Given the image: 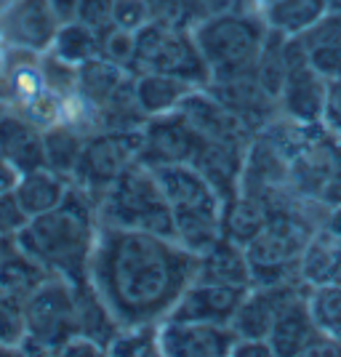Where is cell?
I'll list each match as a JSON object with an SVG mask.
<instances>
[{
    "label": "cell",
    "instance_id": "cell-1",
    "mask_svg": "<svg viewBox=\"0 0 341 357\" xmlns=\"http://www.w3.org/2000/svg\"><path fill=\"white\" fill-rule=\"evenodd\" d=\"M197 253L176 238L102 224L89 280L120 328L163 323L192 285Z\"/></svg>",
    "mask_w": 341,
    "mask_h": 357
},
{
    "label": "cell",
    "instance_id": "cell-2",
    "mask_svg": "<svg viewBox=\"0 0 341 357\" xmlns=\"http://www.w3.org/2000/svg\"><path fill=\"white\" fill-rule=\"evenodd\" d=\"M99 227V203L73 181L61 206L32 216L16 238L19 245L51 275L70 283H83L89 280L91 253Z\"/></svg>",
    "mask_w": 341,
    "mask_h": 357
},
{
    "label": "cell",
    "instance_id": "cell-3",
    "mask_svg": "<svg viewBox=\"0 0 341 357\" xmlns=\"http://www.w3.org/2000/svg\"><path fill=\"white\" fill-rule=\"evenodd\" d=\"M152 171L168 197L176 240L181 245L200 253L222 238V195L192 163L158 165Z\"/></svg>",
    "mask_w": 341,
    "mask_h": 357
},
{
    "label": "cell",
    "instance_id": "cell-4",
    "mask_svg": "<svg viewBox=\"0 0 341 357\" xmlns=\"http://www.w3.org/2000/svg\"><path fill=\"white\" fill-rule=\"evenodd\" d=\"M192 35L203 59L211 67V80H213V77L253 73L267 45L269 27L262 11L238 6L208 14L192 27Z\"/></svg>",
    "mask_w": 341,
    "mask_h": 357
},
{
    "label": "cell",
    "instance_id": "cell-5",
    "mask_svg": "<svg viewBox=\"0 0 341 357\" xmlns=\"http://www.w3.org/2000/svg\"><path fill=\"white\" fill-rule=\"evenodd\" d=\"M326 216L304 208L272 211L262 232L245 245L251 264V285H275L298 278V261L312 232Z\"/></svg>",
    "mask_w": 341,
    "mask_h": 357
},
{
    "label": "cell",
    "instance_id": "cell-6",
    "mask_svg": "<svg viewBox=\"0 0 341 357\" xmlns=\"http://www.w3.org/2000/svg\"><path fill=\"white\" fill-rule=\"evenodd\" d=\"M99 222L176 238L174 213L155 171L142 160L134 163L99 200Z\"/></svg>",
    "mask_w": 341,
    "mask_h": 357
},
{
    "label": "cell",
    "instance_id": "cell-7",
    "mask_svg": "<svg viewBox=\"0 0 341 357\" xmlns=\"http://www.w3.org/2000/svg\"><path fill=\"white\" fill-rule=\"evenodd\" d=\"M131 73H160L187 80L195 89L211 83V67L206 64L192 30H176L149 22L136 32V54Z\"/></svg>",
    "mask_w": 341,
    "mask_h": 357
},
{
    "label": "cell",
    "instance_id": "cell-8",
    "mask_svg": "<svg viewBox=\"0 0 341 357\" xmlns=\"http://www.w3.org/2000/svg\"><path fill=\"white\" fill-rule=\"evenodd\" d=\"M73 336H77L75 283L51 275L27 296V339L22 355H59Z\"/></svg>",
    "mask_w": 341,
    "mask_h": 357
},
{
    "label": "cell",
    "instance_id": "cell-9",
    "mask_svg": "<svg viewBox=\"0 0 341 357\" xmlns=\"http://www.w3.org/2000/svg\"><path fill=\"white\" fill-rule=\"evenodd\" d=\"M142 155V128L134 131H96L86 139L83 158L75 171V184L99 203Z\"/></svg>",
    "mask_w": 341,
    "mask_h": 357
},
{
    "label": "cell",
    "instance_id": "cell-10",
    "mask_svg": "<svg viewBox=\"0 0 341 357\" xmlns=\"http://www.w3.org/2000/svg\"><path fill=\"white\" fill-rule=\"evenodd\" d=\"M3 102L24 118L35 120L40 128L59 120V96L48 89L40 54L6 48V91Z\"/></svg>",
    "mask_w": 341,
    "mask_h": 357
},
{
    "label": "cell",
    "instance_id": "cell-11",
    "mask_svg": "<svg viewBox=\"0 0 341 357\" xmlns=\"http://www.w3.org/2000/svg\"><path fill=\"white\" fill-rule=\"evenodd\" d=\"M282 54H285V80H282L280 105L282 118H291L296 123H323L328 96V77L317 73L307 59V51L298 38H285L282 40Z\"/></svg>",
    "mask_w": 341,
    "mask_h": 357
},
{
    "label": "cell",
    "instance_id": "cell-12",
    "mask_svg": "<svg viewBox=\"0 0 341 357\" xmlns=\"http://www.w3.org/2000/svg\"><path fill=\"white\" fill-rule=\"evenodd\" d=\"M181 118L190 123L195 134L203 142L229 144V147L248 149L253 134L248 123L238 118L222 99H216L208 89H195L187 93V99L176 109Z\"/></svg>",
    "mask_w": 341,
    "mask_h": 357
},
{
    "label": "cell",
    "instance_id": "cell-13",
    "mask_svg": "<svg viewBox=\"0 0 341 357\" xmlns=\"http://www.w3.org/2000/svg\"><path fill=\"white\" fill-rule=\"evenodd\" d=\"M59 24L48 0H8L0 8V43L16 51L45 54Z\"/></svg>",
    "mask_w": 341,
    "mask_h": 357
},
{
    "label": "cell",
    "instance_id": "cell-14",
    "mask_svg": "<svg viewBox=\"0 0 341 357\" xmlns=\"http://www.w3.org/2000/svg\"><path fill=\"white\" fill-rule=\"evenodd\" d=\"M307 294H310V285L301 278L275 285H251L232 317L235 333L243 339H269L272 326L278 323L282 310Z\"/></svg>",
    "mask_w": 341,
    "mask_h": 357
},
{
    "label": "cell",
    "instance_id": "cell-15",
    "mask_svg": "<svg viewBox=\"0 0 341 357\" xmlns=\"http://www.w3.org/2000/svg\"><path fill=\"white\" fill-rule=\"evenodd\" d=\"M238 342L232 326L203 323V320H174L160 323V355L163 357H229Z\"/></svg>",
    "mask_w": 341,
    "mask_h": 357
},
{
    "label": "cell",
    "instance_id": "cell-16",
    "mask_svg": "<svg viewBox=\"0 0 341 357\" xmlns=\"http://www.w3.org/2000/svg\"><path fill=\"white\" fill-rule=\"evenodd\" d=\"M203 139L190 128L179 112L149 118L142 126V155L139 160L149 168L174 163H192Z\"/></svg>",
    "mask_w": 341,
    "mask_h": 357
},
{
    "label": "cell",
    "instance_id": "cell-17",
    "mask_svg": "<svg viewBox=\"0 0 341 357\" xmlns=\"http://www.w3.org/2000/svg\"><path fill=\"white\" fill-rule=\"evenodd\" d=\"M216 99H222L238 118L248 123L253 134H259L264 126L280 115V105L278 99L269 93L256 73L229 75V77H213L206 86Z\"/></svg>",
    "mask_w": 341,
    "mask_h": 357
},
{
    "label": "cell",
    "instance_id": "cell-18",
    "mask_svg": "<svg viewBox=\"0 0 341 357\" xmlns=\"http://www.w3.org/2000/svg\"><path fill=\"white\" fill-rule=\"evenodd\" d=\"M248 288L216 285L192 280V285L181 294L179 304L168 317L174 320H203V323H222L232 326V317L238 312L240 301L245 298Z\"/></svg>",
    "mask_w": 341,
    "mask_h": 357
},
{
    "label": "cell",
    "instance_id": "cell-19",
    "mask_svg": "<svg viewBox=\"0 0 341 357\" xmlns=\"http://www.w3.org/2000/svg\"><path fill=\"white\" fill-rule=\"evenodd\" d=\"M0 158L16 174L45 165L43 128L35 120L24 118L22 112L3 107L0 109Z\"/></svg>",
    "mask_w": 341,
    "mask_h": 357
},
{
    "label": "cell",
    "instance_id": "cell-20",
    "mask_svg": "<svg viewBox=\"0 0 341 357\" xmlns=\"http://www.w3.org/2000/svg\"><path fill=\"white\" fill-rule=\"evenodd\" d=\"M195 280L216 285H232V288H251V264L245 245L235 240L219 238L206 251L197 253V269Z\"/></svg>",
    "mask_w": 341,
    "mask_h": 357
},
{
    "label": "cell",
    "instance_id": "cell-21",
    "mask_svg": "<svg viewBox=\"0 0 341 357\" xmlns=\"http://www.w3.org/2000/svg\"><path fill=\"white\" fill-rule=\"evenodd\" d=\"M320 339H323V333L312 317L307 296L288 304L269 333V344H272L275 357H307Z\"/></svg>",
    "mask_w": 341,
    "mask_h": 357
},
{
    "label": "cell",
    "instance_id": "cell-22",
    "mask_svg": "<svg viewBox=\"0 0 341 357\" xmlns=\"http://www.w3.org/2000/svg\"><path fill=\"white\" fill-rule=\"evenodd\" d=\"M245 152L248 149L229 147V144H216V142H203L192 165L203 176L213 184V190L222 195V200H232L240 192V178H243V165H245Z\"/></svg>",
    "mask_w": 341,
    "mask_h": 357
},
{
    "label": "cell",
    "instance_id": "cell-23",
    "mask_svg": "<svg viewBox=\"0 0 341 357\" xmlns=\"http://www.w3.org/2000/svg\"><path fill=\"white\" fill-rule=\"evenodd\" d=\"M298 278L310 288L341 280V238L326 222L312 232L310 243L301 253Z\"/></svg>",
    "mask_w": 341,
    "mask_h": 357
},
{
    "label": "cell",
    "instance_id": "cell-24",
    "mask_svg": "<svg viewBox=\"0 0 341 357\" xmlns=\"http://www.w3.org/2000/svg\"><path fill=\"white\" fill-rule=\"evenodd\" d=\"M70 187H73V178L51 171L48 165H40V168H32V171H24L16 176L14 192L24 213L32 219V216H40L45 211H54L56 206H61Z\"/></svg>",
    "mask_w": 341,
    "mask_h": 357
},
{
    "label": "cell",
    "instance_id": "cell-25",
    "mask_svg": "<svg viewBox=\"0 0 341 357\" xmlns=\"http://www.w3.org/2000/svg\"><path fill=\"white\" fill-rule=\"evenodd\" d=\"M307 59L317 73L333 80L341 75V14L328 11L315 27L298 35Z\"/></svg>",
    "mask_w": 341,
    "mask_h": 357
},
{
    "label": "cell",
    "instance_id": "cell-26",
    "mask_svg": "<svg viewBox=\"0 0 341 357\" xmlns=\"http://www.w3.org/2000/svg\"><path fill=\"white\" fill-rule=\"evenodd\" d=\"M75 314H77V333L102 344L104 352H107L112 339L118 336L120 323L115 320V314L109 312V307L104 304L99 291L91 285V280L75 283Z\"/></svg>",
    "mask_w": 341,
    "mask_h": 357
},
{
    "label": "cell",
    "instance_id": "cell-27",
    "mask_svg": "<svg viewBox=\"0 0 341 357\" xmlns=\"http://www.w3.org/2000/svg\"><path fill=\"white\" fill-rule=\"evenodd\" d=\"M136 75V99L144 112V118H160L176 112L179 105L187 99V93L195 91L187 80H179L160 73H134Z\"/></svg>",
    "mask_w": 341,
    "mask_h": 357
},
{
    "label": "cell",
    "instance_id": "cell-28",
    "mask_svg": "<svg viewBox=\"0 0 341 357\" xmlns=\"http://www.w3.org/2000/svg\"><path fill=\"white\" fill-rule=\"evenodd\" d=\"M269 219V208L262 197L253 192L240 190L232 200L224 203V216H222V238L235 240L240 245H248L262 227Z\"/></svg>",
    "mask_w": 341,
    "mask_h": 357
},
{
    "label": "cell",
    "instance_id": "cell-29",
    "mask_svg": "<svg viewBox=\"0 0 341 357\" xmlns=\"http://www.w3.org/2000/svg\"><path fill=\"white\" fill-rule=\"evenodd\" d=\"M262 14L269 32L298 38L328 14V0H275Z\"/></svg>",
    "mask_w": 341,
    "mask_h": 357
},
{
    "label": "cell",
    "instance_id": "cell-30",
    "mask_svg": "<svg viewBox=\"0 0 341 357\" xmlns=\"http://www.w3.org/2000/svg\"><path fill=\"white\" fill-rule=\"evenodd\" d=\"M89 136L75 131L67 123H51L43 128V149H45V165L51 171H56L61 176L75 178L77 163L83 158V147H86Z\"/></svg>",
    "mask_w": 341,
    "mask_h": 357
},
{
    "label": "cell",
    "instance_id": "cell-31",
    "mask_svg": "<svg viewBox=\"0 0 341 357\" xmlns=\"http://www.w3.org/2000/svg\"><path fill=\"white\" fill-rule=\"evenodd\" d=\"M128 73H131V70L118 67V64H112V61L96 56V59H91L77 67V91H80L96 109H102V107L107 105V99L115 93V89L126 80Z\"/></svg>",
    "mask_w": 341,
    "mask_h": 357
},
{
    "label": "cell",
    "instance_id": "cell-32",
    "mask_svg": "<svg viewBox=\"0 0 341 357\" xmlns=\"http://www.w3.org/2000/svg\"><path fill=\"white\" fill-rule=\"evenodd\" d=\"M48 54L59 56L67 64L80 67V64H86V61L99 56V32L91 30L89 24H83L77 19L64 22V24H59L56 38H54V43L48 48Z\"/></svg>",
    "mask_w": 341,
    "mask_h": 357
},
{
    "label": "cell",
    "instance_id": "cell-33",
    "mask_svg": "<svg viewBox=\"0 0 341 357\" xmlns=\"http://www.w3.org/2000/svg\"><path fill=\"white\" fill-rule=\"evenodd\" d=\"M27 339V296L0 285V349L6 355H22Z\"/></svg>",
    "mask_w": 341,
    "mask_h": 357
},
{
    "label": "cell",
    "instance_id": "cell-34",
    "mask_svg": "<svg viewBox=\"0 0 341 357\" xmlns=\"http://www.w3.org/2000/svg\"><path fill=\"white\" fill-rule=\"evenodd\" d=\"M307 304L320 333L333 342H341V280L310 288Z\"/></svg>",
    "mask_w": 341,
    "mask_h": 357
},
{
    "label": "cell",
    "instance_id": "cell-35",
    "mask_svg": "<svg viewBox=\"0 0 341 357\" xmlns=\"http://www.w3.org/2000/svg\"><path fill=\"white\" fill-rule=\"evenodd\" d=\"M109 357H163L160 355V323L144 326H126L112 339Z\"/></svg>",
    "mask_w": 341,
    "mask_h": 357
},
{
    "label": "cell",
    "instance_id": "cell-36",
    "mask_svg": "<svg viewBox=\"0 0 341 357\" xmlns=\"http://www.w3.org/2000/svg\"><path fill=\"white\" fill-rule=\"evenodd\" d=\"M147 8L149 22L176 30H192L211 14L206 0H147Z\"/></svg>",
    "mask_w": 341,
    "mask_h": 357
},
{
    "label": "cell",
    "instance_id": "cell-37",
    "mask_svg": "<svg viewBox=\"0 0 341 357\" xmlns=\"http://www.w3.org/2000/svg\"><path fill=\"white\" fill-rule=\"evenodd\" d=\"M48 278H51V272L40 261H35L24 248H19L14 259L0 269V285L11 288V291L22 294V296H30L32 291L43 280H48Z\"/></svg>",
    "mask_w": 341,
    "mask_h": 357
},
{
    "label": "cell",
    "instance_id": "cell-38",
    "mask_svg": "<svg viewBox=\"0 0 341 357\" xmlns=\"http://www.w3.org/2000/svg\"><path fill=\"white\" fill-rule=\"evenodd\" d=\"M136 54V32L120 30L115 24H109L107 30L99 32V56L118 67L131 70Z\"/></svg>",
    "mask_w": 341,
    "mask_h": 357
},
{
    "label": "cell",
    "instance_id": "cell-39",
    "mask_svg": "<svg viewBox=\"0 0 341 357\" xmlns=\"http://www.w3.org/2000/svg\"><path fill=\"white\" fill-rule=\"evenodd\" d=\"M112 24L120 30L139 32L149 24L147 0H115L112 3Z\"/></svg>",
    "mask_w": 341,
    "mask_h": 357
},
{
    "label": "cell",
    "instance_id": "cell-40",
    "mask_svg": "<svg viewBox=\"0 0 341 357\" xmlns=\"http://www.w3.org/2000/svg\"><path fill=\"white\" fill-rule=\"evenodd\" d=\"M27 222L30 216L24 213L14 190L0 192V235H19Z\"/></svg>",
    "mask_w": 341,
    "mask_h": 357
},
{
    "label": "cell",
    "instance_id": "cell-41",
    "mask_svg": "<svg viewBox=\"0 0 341 357\" xmlns=\"http://www.w3.org/2000/svg\"><path fill=\"white\" fill-rule=\"evenodd\" d=\"M112 3L115 0H80L77 22L89 24L91 30L102 32L112 24Z\"/></svg>",
    "mask_w": 341,
    "mask_h": 357
},
{
    "label": "cell",
    "instance_id": "cell-42",
    "mask_svg": "<svg viewBox=\"0 0 341 357\" xmlns=\"http://www.w3.org/2000/svg\"><path fill=\"white\" fill-rule=\"evenodd\" d=\"M320 203H323L328 211L341 206V139H339L336 152H333V163H331L326 184H323V192H320Z\"/></svg>",
    "mask_w": 341,
    "mask_h": 357
},
{
    "label": "cell",
    "instance_id": "cell-43",
    "mask_svg": "<svg viewBox=\"0 0 341 357\" xmlns=\"http://www.w3.org/2000/svg\"><path fill=\"white\" fill-rule=\"evenodd\" d=\"M323 126L331 134L341 139V75L328 80V96H326V112H323Z\"/></svg>",
    "mask_w": 341,
    "mask_h": 357
},
{
    "label": "cell",
    "instance_id": "cell-44",
    "mask_svg": "<svg viewBox=\"0 0 341 357\" xmlns=\"http://www.w3.org/2000/svg\"><path fill=\"white\" fill-rule=\"evenodd\" d=\"M61 357H107V352H104L102 344H96L93 339H89V336H73L70 342L64 344L59 349Z\"/></svg>",
    "mask_w": 341,
    "mask_h": 357
},
{
    "label": "cell",
    "instance_id": "cell-45",
    "mask_svg": "<svg viewBox=\"0 0 341 357\" xmlns=\"http://www.w3.org/2000/svg\"><path fill=\"white\" fill-rule=\"evenodd\" d=\"M229 357H275V352H272L269 339H243V336H238Z\"/></svg>",
    "mask_w": 341,
    "mask_h": 357
},
{
    "label": "cell",
    "instance_id": "cell-46",
    "mask_svg": "<svg viewBox=\"0 0 341 357\" xmlns=\"http://www.w3.org/2000/svg\"><path fill=\"white\" fill-rule=\"evenodd\" d=\"M48 6H51V11L56 14V19L64 24V22L77 19V6H80V0H48Z\"/></svg>",
    "mask_w": 341,
    "mask_h": 357
},
{
    "label": "cell",
    "instance_id": "cell-47",
    "mask_svg": "<svg viewBox=\"0 0 341 357\" xmlns=\"http://www.w3.org/2000/svg\"><path fill=\"white\" fill-rule=\"evenodd\" d=\"M19 248H22V245H19V238H16V235H0V269L14 259Z\"/></svg>",
    "mask_w": 341,
    "mask_h": 357
},
{
    "label": "cell",
    "instance_id": "cell-48",
    "mask_svg": "<svg viewBox=\"0 0 341 357\" xmlns=\"http://www.w3.org/2000/svg\"><path fill=\"white\" fill-rule=\"evenodd\" d=\"M16 174L11 165L6 163L3 158H0V192H6V190H14V184H16Z\"/></svg>",
    "mask_w": 341,
    "mask_h": 357
},
{
    "label": "cell",
    "instance_id": "cell-49",
    "mask_svg": "<svg viewBox=\"0 0 341 357\" xmlns=\"http://www.w3.org/2000/svg\"><path fill=\"white\" fill-rule=\"evenodd\" d=\"M208 11L216 14V11H227V8H238L243 6V0H206Z\"/></svg>",
    "mask_w": 341,
    "mask_h": 357
},
{
    "label": "cell",
    "instance_id": "cell-50",
    "mask_svg": "<svg viewBox=\"0 0 341 357\" xmlns=\"http://www.w3.org/2000/svg\"><path fill=\"white\" fill-rule=\"evenodd\" d=\"M326 224H328V227H331V229H333V232H336V235L341 238V206H339V208H331V211H328Z\"/></svg>",
    "mask_w": 341,
    "mask_h": 357
},
{
    "label": "cell",
    "instance_id": "cell-51",
    "mask_svg": "<svg viewBox=\"0 0 341 357\" xmlns=\"http://www.w3.org/2000/svg\"><path fill=\"white\" fill-rule=\"evenodd\" d=\"M3 91H6V45L0 43V102H3Z\"/></svg>",
    "mask_w": 341,
    "mask_h": 357
},
{
    "label": "cell",
    "instance_id": "cell-52",
    "mask_svg": "<svg viewBox=\"0 0 341 357\" xmlns=\"http://www.w3.org/2000/svg\"><path fill=\"white\" fill-rule=\"evenodd\" d=\"M328 11H336V14H341V0H328Z\"/></svg>",
    "mask_w": 341,
    "mask_h": 357
},
{
    "label": "cell",
    "instance_id": "cell-53",
    "mask_svg": "<svg viewBox=\"0 0 341 357\" xmlns=\"http://www.w3.org/2000/svg\"><path fill=\"white\" fill-rule=\"evenodd\" d=\"M6 3H8V0H0V8H3V6H6Z\"/></svg>",
    "mask_w": 341,
    "mask_h": 357
},
{
    "label": "cell",
    "instance_id": "cell-54",
    "mask_svg": "<svg viewBox=\"0 0 341 357\" xmlns=\"http://www.w3.org/2000/svg\"><path fill=\"white\" fill-rule=\"evenodd\" d=\"M3 107H6V105H3V102H0V109H3Z\"/></svg>",
    "mask_w": 341,
    "mask_h": 357
}]
</instances>
